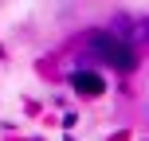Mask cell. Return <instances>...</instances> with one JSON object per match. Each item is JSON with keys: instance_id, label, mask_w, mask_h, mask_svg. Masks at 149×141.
<instances>
[{"instance_id": "obj_1", "label": "cell", "mask_w": 149, "mask_h": 141, "mask_svg": "<svg viewBox=\"0 0 149 141\" xmlns=\"http://www.w3.org/2000/svg\"><path fill=\"white\" fill-rule=\"evenodd\" d=\"M86 43H90V51H94L98 59L114 63L118 71H134V63H137V59H134V51H130V47L122 43L118 35H110V31H90Z\"/></svg>"}, {"instance_id": "obj_2", "label": "cell", "mask_w": 149, "mask_h": 141, "mask_svg": "<svg viewBox=\"0 0 149 141\" xmlns=\"http://www.w3.org/2000/svg\"><path fill=\"white\" fill-rule=\"evenodd\" d=\"M71 86L79 90V94H102V78H98V74H90V71H74L71 74Z\"/></svg>"}]
</instances>
